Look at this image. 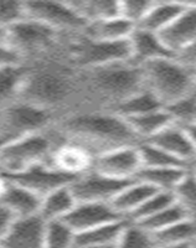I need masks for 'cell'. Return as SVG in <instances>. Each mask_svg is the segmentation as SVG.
<instances>
[{
  "instance_id": "1",
  "label": "cell",
  "mask_w": 196,
  "mask_h": 248,
  "mask_svg": "<svg viewBox=\"0 0 196 248\" xmlns=\"http://www.w3.org/2000/svg\"><path fill=\"white\" fill-rule=\"evenodd\" d=\"M55 125L66 140L81 147L93 158L142 141L126 119L107 109L81 108L68 112L60 117Z\"/></svg>"
},
{
  "instance_id": "2",
  "label": "cell",
  "mask_w": 196,
  "mask_h": 248,
  "mask_svg": "<svg viewBox=\"0 0 196 248\" xmlns=\"http://www.w3.org/2000/svg\"><path fill=\"white\" fill-rule=\"evenodd\" d=\"M146 88L142 66L119 62L79 71V97L97 109H108Z\"/></svg>"
},
{
  "instance_id": "3",
  "label": "cell",
  "mask_w": 196,
  "mask_h": 248,
  "mask_svg": "<svg viewBox=\"0 0 196 248\" xmlns=\"http://www.w3.org/2000/svg\"><path fill=\"white\" fill-rule=\"evenodd\" d=\"M79 70L61 62L29 65L19 98L53 113L79 97Z\"/></svg>"
},
{
  "instance_id": "4",
  "label": "cell",
  "mask_w": 196,
  "mask_h": 248,
  "mask_svg": "<svg viewBox=\"0 0 196 248\" xmlns=\"http://www.w3.org/2000/svg\"><path fill=\"white\" fill-rule=\"evenodd\" d=\"M65 141L66 139L56 125L42 132L8 139L0 148V172L9 176L35 165L51 163L56 150Z\"/></svg>"
},
{
  "instance_id": "5",
  "label": "cell",
  "mask_w": 196,
  "mask_h": 248,
  "mask_svg": "<svg viewBox=\"0 0 196 248\" xmlns=\"http://www.w3.org/2000/svg\"><path fill=\"white\" fill-rule=\"evenodd\" d=\"M144 85L164 108L196 91L194 71L175 57L153 60L143 63Z\"/></svg>"
},
{
  "instance_id": "6",
  "label": "cell",
  "mask_w": 196,
  "mask_h": 248,
  "mask_svg": "<svg viewBox=\"0 0 196 248\" xmlns=\"http://www.w3.org/2000/svg\"><path fill=\"white\" fill-rule=\"evenodd\" d=\"M68 48L72 66L79 71L102 67L119 62L132 61V46L129 39L119 41H99L83 36L70 35Z\"/></svg>"
},
{
  "instance_id": "7",
  "label": "cell",
  "mask_w": 196,
  "mask_h": 248,
  "mask_svg": "<svg viewBox=\"0 0 196 248\" xmlns=\"http://www.w3.org/2000/svg\"><path fill=\"white\" fill-rule=\"evenodd\" d=\"M56 113L29 102L16 99L1 109L3 136L14 139L53 127Z\"/></svg>"
},
{
  "instance_id": "8",
  "label": "cell",
  "mask_w": 196,
  "mask_h": 248,
  "mask_svg": "<svg viewBox=\"0 0 196 248\" xmlns=\"http://www.w3.org/2000/svg\"><path fill=\"white\" fill-rule=\"evenodd\" d=\"M24 9L25 17L39 21L61 35L80 34L87 25L70 1H24Z\"/></svg>"
},
{
  "instance_id": "9",
  "label": "cell",
  "mask_w": 196,
  "mask_h": 248,
  "mask_svg": "<svg viewBox=\"0 0 196 248\" xmlns=\"http://www.w3.org/2000/svg\"><path fill=\"white\" fill-rule=\"evenodd\" d=\"M61 34L44 24L24 17L6 30V41L29 56H39L53 48Z\"/></svg>"
},
{
  "instance_id": "10",
  "label": "cell",
  "mask_w": 196,
  "mask_h": 248,
  "mask_svg": "<svg viewBox=\"0 0 196 248\" xmlns=\"http://www.w3.org/2000/svg\"><path fill=\"white\" fill-rule=\"evenodd\" d=\"M133 181L134 180L110 178L90 169L79 175L70 187L77 202L111 203L115 196Z\"/></svg>"
},
{
  "instance_id": "11",
  "label": "cell",
  "mask_w": 196,
  "mask_h": 248,
  "mask_svg": "<svg viewBox=\"0 0 196 248\" xmlns=\"http://www.w3.org/2000/svg\"><path fill=\"white\" fill-rule=\"evenodd\" d=\"M9 181L21 185L30 191L44 198L48 194L64 186H70L73 183L77 175L66 172L60 168L55 167L53 164H40L35 167L26 169L21 172L5 176Z\"/></svg>"
},
{
  "instance_id": "12",
  "label": "cell",
  "mask_w": 196,
  "mask_h": 248,
  "mask_svg": "<svg viewBox=\"0 0 196 248\" xmlns=\"http://www.w3.org/2000/svg\"><path fill=\"white\" fill-rule=\"evenodd\" d=\"M140 168L142 161L138 145H131L98 154L93 158L91 169L110 178L134 180Z\"/></svg>"
},
{
  "instance_id": "13",
  "label": "cell",
  "mask_w": 196,
  "mask_h": 248,
  "mask_svg": "<svg viewBox=\"0 0 196 248\" xmlns=\"http://www.w3.org/2000/svg\"><path fill=\"white\" fill-rule=\"evenodd\" d=\"M158 35L175 57L193 46L196 43V1L188 3L184 12Z\"/></svg>"
},
{
  "instance_id": "14",
  "label": "cell",
  "mask_w": 196,
  "mask_h": 248,
  "mask_svg": "<svg viewBox=\"0 0 196 248\" xmlns=\"http://www.w3.org/2000/svg\"><path fill=\"white\" fill-rule=\"evenodd\" d=\"M123 218L126 217L115 211L108 202H77L64 221L75 233H80Z\"/></svg>"
},
{
  "instance_id": "15",
  "label": "cell",
  "mask_w": 196,
  "mask_h": 248,
  "mask_svg": "<svg viewBox=\"0 0 196 248\" xmlns=\"http://www.w3.org/2000/svg\"><path fill=\"white\" fill-rule=\"evenodd\" d=\"M46 221L40 215L15 218L0 245L3 248H42Z\"/></svg>"
},
{
  "instance_id": "16",
  "label": "cell",
  "mask_w": 196,
  "mask_h": 248,
  "mask_svg": "<svg viewBox=\"0 0 196 248\" xmlns=\"http://www.w3.org/2000/svg\"><path fill=\"white\" fill-rule=\"evenodd\" d=\"M143 141L154 144L160 149L165 150L169 154L184 161L188 165H191V163L196 159V150L189 138L188 133L184 127L177 123L170 124L163 130H160L154 137Z\"/></svg>"
},
{
  "instance_id": "17",
  "label": "cell",
  "mask_w": 196,
  "mask_h": 248,
  "mask_svg": "<svg viewBox=\"0 0 196 248\" xmlns=\"http://www.w3.org/2000/svg\"><path fill=\"white\" fill-rule=\"evenodd\" d=\"M129 41L132 46V62L137 65H143L153 60L175 57L162 43L159 35L151 31L135 28Z\"/></svg>"
},
{
  "instance_id": "18",
  "label": "cell",
  "mask_w": 196,
  "mask_h": 248,
  "mask_svg": "<svg viewBox=\"0 0 196 248\" xmlns=\"http://www.w3.org/2000/svg\"><path fill=\"white\" fill-rule=\"evenodd\" d=\"M41 200L35 192L8 180V185L0 198V203L5 206L15 218H19L39 215Z\"/></svg>"
},
{
  "instance_id": "19",
  "label": "cell",
  "mask_w": 196,
  "mask_h": 248,
  "mask_svg": "<svg viewBox=\"0 0 196 248\" xmlns=\"http://www.w3.org/2000/svg\"><path fill=\"white\" fill-rule=\"evenodd\" d=\"M135 28L137 26L131 21L117 16L88 23L80 34L99 41H119L129 39Z\"/></svg>"
},
{
  "instance_id": "20",
  "label": "cell",
  "mask_w": 196,
  "mask_h": 248,
  "mask_svg": "<svg viewBox=\"0 0 196 248\" xmlns=\"http://www.w3.org/2000/svg\"><path fill=\"white\" fill-rule=\"evenodd\" d=\"M186 6L188 3L179 1H154L137 28L159 34L184 12Z\"/></svg>"
},
{
  "instance_id": "21",
  "label": "cell",
  "mask_w": 196,
  "mask_h": 248,
  "mask_svg": "<svg viewBox=\"0 0 196 248\" xmlns=\"http://www.w3.org/2000/svg\"><path fill=\"white\" fill-rule=\"evenodd\" d=\"M157 191H160V190L154 189L148 184L134 180L115 196L111 205L114 207L115 211L128 218L138 207L143 205L151 195H154Z\"/></svg>"
},
{
  "instance_id": "22",
  "label": "cell",
  "mask_w": 196,
  "mask_h": 248,
  "mask_svg": "<svg viewBox=\"0 0 196 248\" xmlns=\"http://www.w3.org/2000/svg\"><path fill=\"white\" fill-rule=\"evenodd\" d=\"M75 196L70 186H64L44 196L39 215L45 221L64 220L76 206Z\"/></svg>"
},
{
  "instance_id": "23",
  "label": "cell",
  "mask_w": 196,
  "mask_h": 248,
  "mask_svg": "<svg viewBox=\"0 0 196 248\" xmlns=\"http://www.w3.org/2000/svg\"><path fill=\"white\" fill-rule=\"evenodd\" d=\"M188 171V168H140L134 180L148 184L160 191L173 192Z\"/></svg>"
},
{
  "instance_id": "24",
  "label": "cell",
  "mask_w": 196,
  "mask_h": 248,
  "mask_svg": "<svg viewBox=\"0 0 196 248\" xmlns=\"http://www.w3.org/2000/svg\"><path fill=\"white\" fill-rule=\"evenodd\" d=\"M128 223V218H123L76 233L75 248L80 246H115Z\"/></svg>"
},
{
  "instance_id": "25",
  "label": "cell",
  "mask_w": 196,
  "mask_h": 248,
  "mask_svg": "<svg viewBox=\"0 0 196 248\" xmlns=\"http://www.w3.org/2000/svg\"><path fill=\"white\" fill-rule=\"evenodd\" d=\"M124 119L128 122L133 132L137 134V137L142 141L148 140L151 137L158 134L160 130L174 123L173 118H171L165 108Z\"/></svg>"
},
{
  "instance_id": "26",
  "label": "cell",
  "mask_w": 196,
  "mask_h": 248,
  "mask_svg": "<svg viewBox=\"0 0 196 248\" xmlns=\"http://www.w3.org/2000/svg\"><path fill=\"white\" fill-rule=\"evenodd\" d=\"M162 108H164L162 102L150 91L144 88L140 92L135 93L129 98L122 101L121 103L115 105L110 110L121 116L122 118H131V117L140 116L144 113L153 112V110L162 109Z\"/></svg>"
},
{
  "instance_id": "27",
  "label": "cell",
  "mask_w": 196,
  "mask_h": 248,
  "mask_svg": "<svg viewBox=\"0 0 196 248\" xmlns=\"http://www.w3.org/2000/svg\"><path fill=\"white\" fill-rule=\"evenodd\" d=\"M70 4L87 24L121 16L119 1L114 0H76Z\"/></svg>"
},
{
  "instance_id": "28",
  "label": "cell",
  "mask_w": 196,
  "mask_h": 248,
  "mask_svg": "<svg viewBox=\"0 0 196 248\" xmlns=\"http://www.w3.org/2000/svg\"><path fill=\"white\" fill-rule=\"evenodd\" d=\"M29 65L0 68V109L19 98Z\"/></svg>"
},
{
  "instance_id": "29",
  "label": "cell",
  "mask_w": 196,
  "mask_h": 248,
  "mask_svg": "<svg viewBox=\"0 0 196 248\" xmlns=\"http://www.w3.org/2000/svg\"><path fill=\"white\" fill-rule=\"evenodd\" d=\"M158 246L193 245L196 240V218H185L163 231L153 233Z\"/></svg>"
},
{
  "instance_id": "30",
  "label": "cell",
  "mask_w": 196,
  "mask_h": 248,
  "mask_svg": "<svg viewBox=\"0 0 196 248\" xmlns=\"http://www.w3.org/2000/svg\"><path fill=\"white\" fill-rule=\"evenodd\" d=\"M138 150H139L142 168H188L190 169V165L179 160L168 152L160 149L159 147L149 141H140L138 144Z\"/></svg>"
},
{
  "instance_id": "31",
  "label": "cell",
  "mask_w": 196,
  "mask_h": 248,
  "mask_svg": "<svg viewBox=\"0 0 196 248\" xmlns=\"http://www.w3.org/2000/svg\"><path fill=\"white\" fill-rule=\"evenodd\" d=\"M185 218H190V215L186 212V210L180 206L175 201L173 205H170L166 209L162 210L158 214L148 217L146 220H142L139 222H134L143 227L144 230L149 231L150 233H157V232L163 231V230L168 229L170 226L185 220Z\"/></svg>"
},
{
  "instance_id": "32",
  "label": "cell",
  "mask_w": 196,
  "mask_h": 248,
  "mask_svg": "<svg viewBox=\"0 0 196 248\" xmlns=\"http://www.w3.org/2000/svg\"><path fill=\"white\" fill-rule=\"evenodd\" d=\"M75 231L64 220L46 221L42 248H75Z\"/></svg>"
},
{
  "instance_id": "33",
  "label": "cell",
  "mask_w": 196,
  "mask_h": 248,
  "mask_svg": "<svg viewBox=\"0 0 196 248\" xmlns=\"http://www.w3.org/2000/svg\"><path fill=\"white\" fill-rule=\"evenodd\" d=\"M153 233L140 227L137 223L129 221L126 229L122 232L115 248H157Z\"/></svg>"
},
{
  "instance_id": "34",
  "label": "cell",
  "mask_w": 196,
  "mask_h": 248,
  "mask_svg": "<svg viewBox=\"0 0 196 248\" xmlns=\"http://www.w3.org/2000/svg\"><path fill=\"white\" fill-rule=\"evenodd\" d=\"M175 201L182 206L190 217L196 218V174L189 169L188 174L173 190Z\"/></svg>"
},
{
  "instance_id": "35",
  "label": "cell",
  "mask_w": 196,
  "mask_h": 248,
  "mask_svg": "<svg viewBox=\"0 0 196 248\" xmlns=\"http://www.w3.org/2000/svg\"><path fill=\"white\" fill-rule=\"evenodd\" d=\"M174 202H175V198H174V194L171 191H157L154 195H151L143 205L138 207L128 217V220L132 221V222H139V221L146 220V218L158 214L162 210L166 209Z\"/></svg>"
},
{
  "instance_id": "36",
  "label": "cell",
  "mask_w": 196,
  "mask_h": 248,
  "mask_svg": "<svg viewBox=\"0 0 196 248\" xmlns=\"http://www.w3.org/2000/svg\"><path fill=\"white\" fill-rule=\"evenodd\" d=\"M165 109L173 118L174 123L185 127L196 121V91L189 96L166 106Z\"/></svg>"
},
{
  "instance_id": "37",
  "label": "cell",
  "mask_w": 196,
  "mask_h": 248,
  "mask_svg": "<svg viewBox=\"0 0 196 248\" xmlns=\"http://www.w3.org/2000/svg\"><path fill=\"white\" fill-rule=\"evenodd\" d=\"M154 1L148 0H124L119 1V14L135 26L144 19Z\"/></svg>"
},
{
  "instance_id": "38",
  "label": "cell",
  "mask_w": 196,
  "mask_h": 248,
  "mask_svg": "<svg viewBox=\"0 0 196 248\" xmlns=\"http://www.w3.org/2000/svg\"><path fill=\"white\" fill-rule=\"evenodd\" d=\"M25 17L24 1L0 0V29L8 30L10 26Z\"/></svg>"
},
{
  "instance_id": "39",
  "label": "cell",
  "mask_w": 196,
  "mask_h": 248,
  "mask_svg": "<svg viewBox=\"0 0 196 248\" xmlns=\"http://www.w3.org/2000/svg\"><path fill=\"white\" fill-rule=\"evenodd\" d=\"M29 65L28 60L21 52L8 41L0 43V68L19 67Z\"/></svg>"
},
{
  "instance_id": "40",
  "label": "cell",
  "mask_w": 196,
  "mask_h": 248,
  "mask_svg": "<svg viewBox=\"0 0 196 248\" xmlns=\"http://www.w3.org/2000/svg\"><path fill=\"white\" fill-rule=\"evenodd\" d=\"M14 220V215L9 211L5 206L0 203V242L5 237V234L8 233L9 229L12 227Z\"/></svg>"
},
{
  "instance_id": "41",
  "label": "cell",
  "mask_w": 196,
  "mask_h": 248,
  "mask_svg": "<svg viewBox=\"0 0 196 248\" xmlns=\"http://www.w3.org/2000/svg\"><path fill=\"white\" fill-rule=\"evenodd\" d=\"M185 130L188 133L189 138H190L191 143H193L194 148L196 150V123H191L188 124V125H185Z\"/></svg>"
},
{
  "instance_id": "42",
  "label": "cell",
  "mask_w": 196,
  "mask_h": 248,
  "mask_svg": "<svg viewBox=\"0 0 196 248\" xmlns=\"http://www.w3.org/2000/svg\"><path fill=\"white\" fill-rule=\"evenodd\" d=\"M6 185H8V179L5 178V175L0 172V198H1V195H3L4 190H5Z\"/></svg>"
},
{
  "instance_id": "43",
  "label": "cell",
  "mask_w": 196,
  "mask_h": 248,
  "mask_svg": "<svg viewBox=\"0 0 196 248\" xmlns=\"http://www.w3.org/2000/svg\"><path fill=\"white\" fill-rule=\"evenodd\" d=\"M193 245L185 243V245H171V246H158L157 248H191Z\"/></svg>"
},
{
  "instance_id": "44",
  "label": "cell",
  "mask_w": 196,
  "mask_h": 248,
  "mask_svg": "<svg viewBox=\"0 0 196 248\" xmlns=\"http://www.w3.org/2000/svg\"><path fill=\"white\" fill-rule=\"evenodd\" d=\"M76 248H115V246H80Z\"/></svg>"
},
{
  "instance_id": "45",
  "label": "cell",
  "mask_w": 196,
  "mask_h": 248,
  "mask_svg": "<svg viewBox=\"0 0 196 248\" xmlns=\"http://www.w3.org/2000/svg\"><path fill=\"white\" fill-rule=\"evenodd\" d=\"M3 41H6V30L0 29V43H3Z\"/></svg>"
},
{
  "instance_id": "46",
  "label": "cell",
  "mask_w": 196,
  "mask_h": 248,
  "mask_svg": "<svg viewBox=\"0 0 196 248\" xmlns=\"http://www.w3.org/2000/svg\"><path fill=\"white\" fill-rule=\"evenodd\" d=\"M6 140H8V138H6V137H0V148L3 147V144L5 143Z\"/></svg>"
},
{
  "instance_id": "47",
  "label": "cell",
  "mask_w": 196,
  "mask_h": 248,
  "mask_svg": "<svg viewBox=\"0 0 196 248\" xmlns=\"http://www.w3.org/2000/svg\"><path fill=\"white\" fill-rule=\"evenodd\" d=\"M190 169L193 170V171H195V172H196V159H195V160L193 161V163H191V165H190Z\"/></svg>"
},
{
  "instance_id": "48",
  "label": "cell",
  "mask_w": 196,
  "mask_h": 248,
  "mask_svg": "<svg viewBox=\"0 0 196 248\" xmlns=\"http://www.w3.org/2000/svg\"><path fill=\"white\" fill-rule=\"evenodd\" d=\"M0 137L3 136V128H1V109H0Z\"/></svg>"
},
{
  "instance_id": "49",
  "label": "cell",
  "mask_w": 196,
  "mask_h": 248,
  "mask_svg": "<svg viewBox=\"0 0 196 248\" xmlns=\"http://www.w3.org/2000/svg\"><path fill=\"white\" fill-rule=\"evenodd\" d=\"M0 248H3V247H1V245H0Z\"/></svg>"
},
{
  "instance_id": "50",
  "label": "cell",
  "mask_w": 196,
  "mask_h": 248,
  "mask_svg": "<svg viewBox=\"0 0 196 248\" xmlns=\"http://www.w3.org/2000/svg\"><path fill=\"white\" fill-rule=\"evenodd\" d=\"M194 172H195V171H194ZM195 174H196V172H195Z\"/></svg>"
},
{
  "instance_id": "51",
  "label": "cell",
  "mask_w": 196,
  "mask_h": 248,
  "mask_svg": "<svg viewBox=\"0 0 196 248\" xmlns=\"http://www.w3.org/2000/svg\"><path fill=\"white\" fill-rule=\"evenodd\" d=\"M195 123H196V121H195Z\"/></svg>"
}]
</instances>
